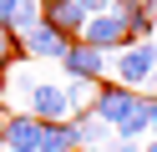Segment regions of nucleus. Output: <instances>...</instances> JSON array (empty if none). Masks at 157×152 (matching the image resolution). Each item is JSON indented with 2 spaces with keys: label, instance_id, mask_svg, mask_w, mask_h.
Returning a JSON list of instances; mask_svg holds the SVG:
<instances>
[{
  "label": "nucleus",
  "instance_id": "9d476101",
  "mask_svg": "<svg viewBox=\"0 0 157 152\" xmlns=\"http://www.w3.org/2000/svg\"><path fill=\"white\" fill-rule=\"evenodd\" d=\"M71 132H76V152H81V147H112V142H117V132L106 127V122L96 117L91 107L71 117Z\"/></svg>",
  "mask_w": 157,
  "mask_h": 152
},
{
  "label": "nucleus",
  "instance_id": "1a4fd4ad",
  "mask_svg": "<svg viewBox=\"0 0 157 152\" xmlns=\"http://www.w3.org/2000/svg\"><path fill=\"white\" fill-rule=\"evenodd\" d=\"M41 20L76 41V36H81V25H86V10L76 5V0H41Z\"/></svg>",
  "mask_w": 157,
  "mask_h": 152
},
{
  "label": "nucleus",
  "instance_id": "20e7f679",
  "mask_svg": "<svg viewBox=\"0 0 157 152\" xmlns=\"http://www.w3.org/2000/svg\"><path fill=\"white\" fill-rule=\"evenodd\" d=\"M137 96H142V91H127V86H117V81H101V86H96V101H91V111H96V117H101L106 127L117 132L127 117H132Z\"/></svg>",
  "mask_w": 157,
  "mask_h": 152
},
{
  "label": "nucleus",
  "instance_id": "9b49d317",
  "mask_svg": "<svg viewBox=\"0 0 157 152\" xmlns=\"http://www.w3.org/2000/svg\"><path fill=\"white\" fill-rule=\"evenodd\" d=\"M152 111H157V96H137L132 117L117 127V137H122V142H137V137H142V142H147V132H152Z\"/></svg>",
  "mask_w": 157,
  "mask_h": 152
},
{
  "label": "nucleus",
  "instance_id": "6e6552de",
  "mask_svg": "<svg viewBox=\"0 0 157 152\" xmlns=\"http://www.w3.org/2000/svg\"><path fill=\"white\" fill-rule=\"evenodd\" d=\"M31 25H41V0H0V30L21 41Z\"/></svg>",
  "mask_w": 157,
  "mask_h": 152
},
{
  "label": "nucleus",
  "instance_id": "4468645a",
  "mask_svg": "<svg viewBox=\"0 0 157 152\" xmlns=\"http://www.w3.org/2000/svg\"><path fill=\"white\" fill-rule=\"evenodd\" d=\"M76 5H81V10H86V20H91V15H106L117 0H76Z\"/></svg>",
  "mask_w": 157,
  "mask_h": 152
},
{
  "label": "nucleus",
  "instance_id": "f8f14e48",
  "mask_svg": "<svg viewBox=\"0 0 157 152\" xmlns=\"http://www.w3.org/2000/svg\"><path fill=\"white\" fill-rule=\"evenodd\" d=\"M41 152H76V132H71V122H56V127H46Z\"/></svg>",
  "mask_w": 157,
  "mask_h": 152
},
{
  "label": "nucleus",
  "instance_id": "a211bd4d",
  "mask_svg": "<svg viewBox=\"0 0 157 152\" xmlns=\"http://www.w3.org/2000/svg\"><path fill=\"white\" fill-rule=\"evenodd\" d=\"M152 91H157V66H152Z\"/></svg>",
  "mask_w": 157,
  "mask_h": 152
},
{
  "label": "nucleus",
  "instance_id": "2eb2a0df",
  "mask_svg": "<svg viewBox=\"0 0 157 152\" xmlns=\"http://www.w3.org/2000/svg\"><path fill=\"white\" fill-rule=\"evenodd\" d=\"M106 152H142V147H137V142H122V137H117V142H112Z\"/></svg>",
  "mask_w": 157,
  "mask_h": 152
},
{
  "label": "nucleus",
  "instance_id": "7ed1b4c3",
  "mask_svg": "<svg viewBox=\"0 0 157 152\" xmlns=\"http://www.w3.org/2000/svg\"><path fill=\"white\" fill-rule=\"evenodd\" d=\"M31 111L36 122H46V127H56V122H71L76 111H71V101H66V86L61 81H36V91H31Z\"/></svg>",
  "mask_w": 157,
  "mask_h": 152
},
{
  "label": "nucleus",
  "instance_id": "ddd939ff",
  "mask_svg": "<svg viewBox=\"0 0 157 152\" xmlns=\"http://www.w3.org/2000/svg\"><path fill=\"white\" fill-rule=\"evenodd\" d=\"M15 56H21V41H10L5 30H0V71H5V66H15Z\"/></svg>",
  "mask_w": 157,
  "mask_h": 152
},
{
  "label": "nucleus",
  "instance_id": "0eeeda50",
  "mask_svg": "<svg viewBox=\"0 0 157 152\" xmlns=\"http://www.w3.org/2000/svg\"><path fill=\"white\" fill-rule=\"evenodd\" d=\"M31 91H36L31 66H5V71H0V107L25 111V107H31Z\"/></svg>",
  "mask_w": 157,
  "mask_h": 152
},
{
  "label": "nucleus",
  "instance_id": "f3484780",
  "mask_svg": "<svg viewBox=\"0 0 157 152\" xmlns=\"http://www.w3.org/2000/svg\"><path fill=\"white\" fill-rule=\"evenodd\" d=\"M147 137H157V111H152V132H147Z\"/></svg>",
  "mask_w": 157,
  "mask_h": 152
},
{
  "label": "nucleus",
  "instance_id": "f03ea898",
  "mask_svg": "<svg viewBox=\"0 0 157 152\" xmlns=\"http://www.w3.org/2000/svg\"><path fill=\"white\" fill-rule=\"evenodd\" d=\"M81 46H91V51H101V56H117L122 46H132V30H127V20L117 15V10H106V15H91L81 25Z\"/></svg>",
  "mask_w": 157,
  "mask_h": 152
},
{
  "label": "nucleus",
  "instance_id": "dca6fc26",
  "mask_svg": "<svg viewBox=\"0 0 157 152\" xmlns=\"http://www.w3.org/2000/svg\"><path fill=\"white\" fill-rule=\"evenodd\" d=\"M142 152H157V137H147V142H142Z\"/></svg>",
  "mask_w": 157,
  "mask_h": 152
},
{
  "label": "nucleus",
  "instance_id": "39448f33",
  "mask_svg": "<svg viewBox=\"0 0 157 152\" xmlns=\"http://www.w3.org/2000/svg\"><path fill=\"white\" fill-rule=\"evenodd\" d=\"M61 71H66V76H76V81H101V76H112V56H101V51L71 41L66 56H61Z\"/></svg>",
  "mask_w": 157,
  "mask_h": 152
},
{
  "label": "nucleus",
  "instance_id": "423d86ee",
  "mask_svg": "<svg viewBox=\"0 0 157 152\" xmlns=\"http://www.w3.org/2000/svg\"><path fill=\"white\" fill-rule=\"evenodd\" d=\"M66 46H71V36H61V30L46 25V20H41V25H31V30L21 36V56H31V61H61Z\"/></svg>",
  "mask_w": 157,
  "mask_h": 152
},
{
  "label": "nucleus",
  "instance_id": "f257e3e1",
  "mask_svg": "<svg viewBox=\"0 0 157 152\" xmlns=\"http://www.w3.org/2000/svg\"><path fill=\"white\" fill-rule=\"evenodd\" d=\"M152 66H157V41H132L112 56V81L127 91H147L152 86Z\"/></svg>",
  "mask_w": 157,
  "mask_h": 152
}]
</instances>
